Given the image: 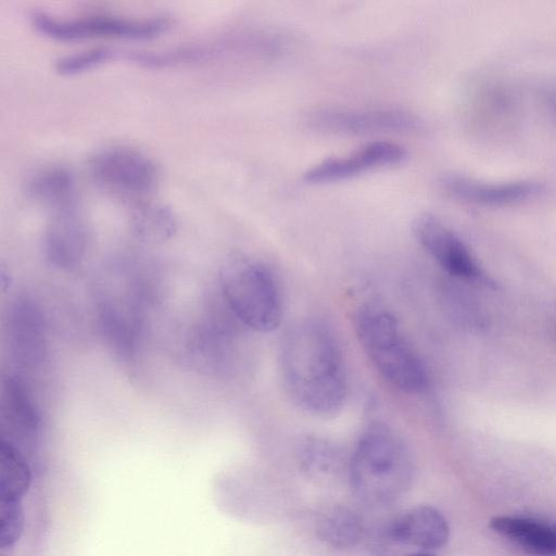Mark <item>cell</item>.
<instances>
[{
    "label": "cell",
    "mask_w": 556,
    "mask_h": 556,
    "mask_svg": "<svg viewBox=\"0 0 556 556\" xmlns=\"http://www.w3.org/2000/svg\"><path fill=\"white\" fill-rule=\"evenodd\" d=\"M361 515L346 505L328 508L316 525L317 536L332 548L348 549L356 546L364 535Z\"/></svg>",
    "instance_id": "obj_16"
},
{
    "label": "cell",
    "mask_w": 556,
    "mask_h": 556,
    "mask_svg": "<svg viewBox=\"0 0 556 556\" xmlns=\"http://www.w3.org/2000/svg\"><path fill=\"white\" fill-rule=\"evenodd\" d=\"M219 281L225 302L241 324L261 333L279 327L282 301L267 266L252 258L235 257L222 267Z\"/></svg>",
    "instance_id": "obj_4"
},
{
    "label": "cell",
    "mask_w": 556,
    "mask_h": 556,
    "mask_svg": "<svg viewBox=\"0 0 556 556\" xmlns=\"http://www.w3.org/2000/svg\"><path fill=\"white\" fill-rule=\"evenodd\" d=\"M27 191L31 199L55 212L75 206V178L64 167L54 166L38 172L28 181Z\"/></svg>",
    "instance_id": "obj_17"
},
{
    "label": "cell",
    "mask_w": 556,
    "mask_h": 556,
    "mask_svg": "<svg viewBox=\"0 0 556 556\" xmlns=\"http://www.w3.org/2000/svg\"><path fill=\"white\" fill-rule=\"evenodd\" d=\"M405 556H437V555L429 553V552H415V553L407 554Z\"/></svg>",
    "instance_id": "obj_20"
},
{
    "label": "cell",
    "mask_w": 556,
    "mask_h": 556,
    "mask_svg": "<svg viewBox=\"0 0 556 556\" xmlns=\"http://www.w3.org/2000/svg\"><path fill=\"white\" fill-rule=\"evenodd\" d=\"M177 222L170 208L161 204H139L130 216L132 236L147 244L169 240L176 232Z\"/></svg>",
    "instance_id": "obj_18"
},
{
    "label": "cell",
    "mask_w": 556,
    "mask_h": 556,
    "mask_svg": "<svg viewBox=\"0 0 556 556\" xmlns=\"http://www.w3.org/2000/svg\"><path fill=\"white\" fill-rule=\"evenodd\" d=\"M339 454L334 446L320 438H307L299 448V464L311 478H324L338 466Z\"/></svg>",
    "instance_id": "obj_19"
},
{
    "label": "cell",
    "mask_w": 556,
    "mask_h": 556,
    "mask_svg": "<svg viewBox=\"0 0 556 556\" xmlns=\"http://www.w3.org/2000/svg\"><path fill=\"white\" fill-rule=\"evenodd\" d=\"M88 170L96 185L115 198L139 201L149 197L159 182L155 163L129 147H111L94 153Z\"/></svg>",
    "instance_id": "obj_5"
},
{
    "label": "cell",
    "mask_w": 556,
    "mask_h": 556,
    "mask_svg": "<svg viewBox=\"0 0 556 556\" xmlns=\"http://www.w3.org/2000/svg\"><path fill=\"white\" fill-rule=\"evenodd\" d=\"M348 472L358 500L368 505H384L410 488L415 466L403 438L384 424H372L358 438Z\"/></svg>",
    "instance_id": "obj_2"
},
{
    "label": "cell",
    "mask_w": 556,
    "mask_h": 556,
    "mask_svg": "<svg viewBox=\"0 0 556 556\" xmlns=\"http://www.w3.org/2000/svg\"><path fill=\"white\" fill-rule=\"evenodd\" d=\"M354 329L370 364L389 384L407 394L428 388L427 368L392 313L363 305L354 316Z\"/></svg>",
    "instance_id": "obj_3"
},
{
    "label": "cell",
    "mask_w": 556,
    "mask_h": 556,
    "mask_svg": "<svg viewBox=\"0 0 556 556\" xmlns=\"http://www.w3.org/2000/svg\"><path fill=\"white\" fill-rule=\"evenodd\" d=\"M500 536L535 556H556V522L518 515H496L489 521Z\"/></svg>",
    "instance_id": "obj_14"
},
{
    "label": "cell",
    "mask_w": 556,
    "mask_h": 556,
    "mask_svg": "<svg viewBox=\"0 0 556 556\" xmlns=\"http://www.w3.org/2000/svg\"><path fill=\"white\" fill-rule=\"evenodd\" d=\"M10 343L17 363L24 366L38 364L45 355V332L40 316L34 305L18 301L10 319Z\"/></svg>",
    "instance_id": "obj_15"
},
{
    "label": "cell",
    "mask_w": 556,
    "mask_h": 556,
    "mask_svg": "<svg viewBox=\"0 0 556 556\" xmlns=\"http://www.w3.org/2000/svg\"><path fill=\"white\" fill-rule=\"evenodd\" d=\"M278 363L285 390L296 406L315 416L341 410L349 391L346 368L340 345L324 323L304 319L290 327Z\"/></svg>",
    "instance_id": "obj_1"
},
{
    "label": "cell",
    "mask_w": 556,
    "mask_h": 556,
    "mask_svg": "<svg viewBox=\"0 0 556 556\" xmlns=\"http://www.w3.org/2000/svg\"><path fill=\"white\" fill-rule=\"evenodd\" d=\"M1 403L2 420L9 430V437L2 440L24 452L23 447L33 445L39 437L38 412L24 386L14 377L3 383Z\"/></svg>",
    "instance_id": "obj_13"
},
{
    "label": "cell",
    "mask_w": 556,
    "mask_h": 556,
    "mask_svg": "<svg viewBox=\"0 0 556 556\" xmlns=\"http://www.w3.org/2000/svg\"><path fill=\"white\" fill-rule=\"evenodd\" d=\"M88 239L87 224L75 206L56 211L43 236L46 256L60 268L75 266L86 252Z\"/></svg>",
    "instance_id": "obj_12"
},
{
    "label": "cell",
    "mask_w": 556,
    "mask_h": 556,
    "mask_svg": "<svg viewBox=\"0 0 556 556\" xmlns=\"http://www.w3.org/2000/svg\"><path fill=\"white\" fill-rule=\"evenodd\" d=\"M30 21L41 35L62 41L97 37L149 39L160 36L170 26L169 20L162 16L132 18L106 14L59 18L45 12H33Z\"/></svg>",
    "instance_id": "obj_6"
},
{
    "label": "cell",
    "mask_w": 556,
    "mask_h": 556,
    "mask_svg": "<svg viewBox=\"0 0 556 556\" xmlns=\"http://www.w3.org/2000/svg\"><path fill=\"white\" fill-rule=\"evenodd\" d=\"M441 184L454 198L480 205L517 203L544 191L542 184L532 180L489 182L456 174L444 176Z\"/></svg>",
    "instance_id": "obj_11"
},
{
    "label": "cell",
    "mask_w": 556,
    "mask_h": 556,
    "mask_svg": "<svg viewBox=\"0 0 556 556\" xmlns=\"http://www.w3.org/2000/svg\"><path fill=\"white\" fill-rule=\"evenodd\" d=\"M304 122L319 132L349 136L414 131L421 125L417 115L393 108L318 106L305 113Z\"/></svg>",
    "instance_id": "obj_7"
},
{
    "label": "cell",
    "mask_w": 556,
    "mask_h": 556,
    "mask_svg": "<svg viewBox=\"0 0 556 556\" xmlns=\"http://www.w3.org/2000/svg\"><path fill=\"white\" fill-rule=\"evenodd\" d=\"M413 233L428 255L451 276L471 283H492L463 240L435 216H418L413 223Z\"/></svg>",
    "instance_id": "obj_8"
},
{
    "label": "cell",
    "mask_w": 556,
    "mask_h": 556,
    "mask_svg": "<svg viewBox=\"0 0 556 556\" xmlns=\"http://www.w3.org/2000/svg\"><path fill=\"white\" fill-rule=\"evenodd\" d=\"M549 102H551V105L554 108V110L556 111V91L553 92L551 96H549Z\"/></svg>",
    "instance_id": "obj_21"
},
{
    "label": "cell",
    "mask_w": 556,
    "mask_h": 556,
    "mask_svg": "<svg viewBox=\"0 0 556 556\" xmlns=\"http://www.w3.org/2000/svg\"><path fill=\"white\" fill-rule=\"evenodd\" d=\"M384 535L392 543L431 552L442 548L447 543L450 525L437 507L420 504L390 522Z\"/></svg>",
    "instance_id": "obj_10"
},
{
    "label": "cell",
    "mask_w": 556,
    "mask_h": 556,
    "mask_svg": "<svg viewBox=\"0 0 556 556\" xmlns=\"http://www.w3.org/2000/svg\"><path fill=\"white\" fill-rule=\"evenodd\" d=\"M407 156L406 150L392 141H371L343 155L324 159L302 175L311 185L345 180L379 167L396 165Z\"/></svg>",
    "instance_id": "obj_9"
}]
</instances>
